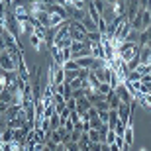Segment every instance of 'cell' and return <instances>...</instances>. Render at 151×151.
Listing matches in <instances>:
<instances>
[{
    "mask_svg": "<svg viewBox=\"0 0 151 151\" xmlns=\"http://www.w3.org/2000/svg\"><path fill=\"white\" fill-rule=\"evenodd\" d=\"M116 49H118V57H120L122 61L128 63V61H132V59H135V57L139 55L141 45L139 43H134V41H122Z\"/></svg>",
    "mask_w": 151,
    "mask_h": 151,
    "instance_id": "cell-1",
    "label": "cell"
},
{
    "mask_svg": "<svg viewBox=\"0 0 151 151\" xmlns=\"http://www.w3.org/2000/svg\"><path fill=\"white\" fill-rule=\"evenodd\" d=\"M86 34H88V29L83 26V22H75V20H71L69 35H71L73 41H88V39H86Z\"/></svg>",
    "mask_w": 151,
    "mask_h": 151,
    "instance_id": "cell-2",
    "label": "cell"
},
{
    "mask_svg": "<svg viewBox=\"0 0 151 151\" xmlns=\"http://www.w3.org/2000/svg\"><path fill=\"white\" fill-rule=\"evenodd\" d=\"M114 92H116V94H118V98H120L122 102H126V104H132V102H134V94H132V90L128 88L126 81L118 84L116 88H114Z\"/></svg>",
    "mask_w": 151,
    "mask_h": 151,
    "instance_id": "cell-3",
    "label": "cell"
},
{
    "mask_svg": "<svg viewBox=\"0 0 151 151\" xmlns=\"http://www.w3.org/2000/svg\"><path fill=\"white\" fill-rule=\"evenodd\" d=\"M53 84H61L65 83V69L61 67V65H57L55 63V69H53V81H51Z\"/></svg>",
    "mask_w": 151,
    "mask_h": 151,
    "instance_id": "cell-4",
    "label": "cell"
},
{
    "mask_svg": "<svg viewBox=\"0 0 151 151\" xmlns=\"http://www.w3.org/2000/svg\"><path fill=\"white\" fill-rule=\"evenodd\" d=\"M90 55L96 57V59H106V57H104V47H102L100 41H94V43H90Z\"/></svg>",
    "mask_w": 151,
    "mask_h": 151,
    "instance_id": "cell-5",
    "label": "cell"
},
{
    "mask_svg": "<svg viewBox=\"0 0 151 151\" xmlns=\"http://www.w3.org/2000/svg\"><path fill=\"white\" fill-rule=\"evenodd\" d=\"M106 102H108V106H110V110H118V106H120V104H122V100H120V98H118V94L116 92H110V94L106 96Z\"/></svg>",
    "mask_w": 151,
    "mask_h": 151,
    "instance_id": "cell-6",
    "label": "cell"
},
{
    "mask_svg": "<svg viewBox=\"0 0 151 151\" xmlns=\"http://www.w3.org/2000/svg\"><path fill=\"white\" fill-rule=\"evenodd\" d=\"M134 137H135V134H134V126H132V122L126 126V132H124V141L128 143V145H134Z\"/></svg>",
    "mask_w": 151,
    "mask_h": 151,
    "instance_id": "cell-7",
    "label": "cell"
},
{
    "mask_svg": "<svg viewBox=\"0 0 151 151\" xmlns=\"http://www.w3.org/2000/svg\"><path fill=\"white\" fill-rule=\"evenodd\" d=\"M135 16H137V14H135ZM139 20H141V32H143V29H145L147 26L151 24V12H149V10L139 12Z\"/></svg>",
    "mask_w": 151,
    "mask_h": 151,
    "instance_id": "cell-8",
    "label": "cell"
},
{
    "mask_svg": "<svg viewBox=\"0 0 151 151\" xmlns=\"http://www.w3.org/2000/svg\"><path fill=\"white\" fill-rule=\"evenodd\" d=\"M49 126H51V129H57V128L63 126V120H61V116H59V112H53L49 116Z\"/></svg>",
    "mask_w": 151,
    "mask_h": 151,
    "instance_id": "cell-9",
    "label": "cell"
},
{
    "mask_svg": "<svg viewBox=\"0 0 151 151\" xmlns=\"http://www.w3.org/2000/svg\"><path fill=\"white\" fill-rule=\"evenodd\" d=\"M88 108H92V104H90V100L86 98V96H83V98H78V100H77V110H78V112H86Z\"/></svg>",
    "mask_w": 151,
    "mask_h": 151,
    "instance_id": "cell-10",
    "label": "cell"
},
{
    "mask_svg": "<svg viewBox=\"0 0 151 151\" xmlns=\"http://www.w3.org/2000/svg\"><path fill=\"white\" fill-rule=\"evenodd\" d=\"M88 137H90V141H94V143H100V141H104V135L100 134V129H94V128L88 129Z\"/></svg>",
    "mask_w": 151,
    "mask_h": 151,
    "instance_id": "cell-11",
    "label": "cell"
},
{
    "mask_svg": "<svg viewBox=\"0 0 151 151\" xmlns=\"http://www.w3.org/2000/svg\"><path fill=\"white\" fill-rule=\"evenodd\" d=\"M112 90H114V88H112V84H110V83H100V84H98V90H96V92H98V94H102L104 98H106V96L110 94Z\"/></svg>",
    "mask_w": 151,
    "mask_h": 151,
    "instance_id": "cell-12",
    "label": "cell"
},
{
    "mask_svg": "<svg viewBox=\"0 0 151 151\" xmlns=\"http://www.w3.org/2000/svg\"><path fill=\"white\" fill-rule=\"evenodd\" d=\"M92 4H94V8H96V12L98 14H104L106 12V8H108V4H106V0H92Z\"/></svg>",
    "mask_w": 151,
    "mask_h": 151,
    "instance_id": "cell-13",
    "label": "cell"
},
{
    "mask_svg": "<svg viewBox=\"0 0 151 151\" xmlns=\"http://www.w3.org/2000/svg\"><path fill=\"white\" fill-rule=\"evenodd\" d=\"M61 67L65 69V71H78V69H81V67H78V63L75 61V59H69V61H65Z\"/></svg>",
    "mask_w": 151,
    "mask_h": 151,
    "instance_id": "cell-14",
    "label": "cell"
},
{
    "mask_svg": "<svg viewBox=\"0 0 151 151\" xmlns=\"http://www.w3.org/2000/svg\"><path fill=\"white\" fill-rule=\"evenodd\" d=\"M116 132H114V129H108L106 132V137H104V143H108V145H110V143H114V141H116Z\"/></svg>",
    "mask_w": 151,
    "mask_h": 151,
    "instance_id": "cell-15",
    "label": "cell"
},
{
    "mask_svg": "<svg viewBox=\"0 0 151 151\" xmlns=\"http://www.w3.org/2000/svg\"><path fill=\"white\" fill-rule=\"evenodd\" d=\"M69 120H71L75 126H77V124H81V122H83V120H81V112H78V110H71V116H69Z\"/></svg>",
    "mask_w": 151,
    "mask_h": 151,
    "instance_id": "cell-16",
    "label": "cell"
},
{
    "mask_svg": "<svg viewBox=\"0 0 151 151\" xmlns=\"http://www.w3.org/2000/svg\"><path fill=\"white\" fill-rule=\"evenodd\" d=\"M86 94H88V90H86V88H75L73 90V98H75V100H78V98H83V96H86Z\"/></svg>",
    "mask_w": 151,
    "mask_h": 151,
    "instance_id": "cell-17",
    "label": "cell"
},
{
    "mask_svg": "<svg viewBox=\"0 0 151 151\" xmlns=\"http://www.w3.org/2000/svg\"><path fill=\"white\" fill-rule=\"evenodd\" d=\"M141 77H143V75H141L139 71H129L126 81H141Z\"/></svg>",
    "mask_w": 151,
    "mask_h": 151,
    "instance_id": "cell-18",
    "label": "cell"
},
{
    "mask_svg": "<svg viewBox=\"0 0 151 151\" xmlns=\"http://www.w3.org/2000/svg\"><path fill=\"white\" fill-rule=\"evenodd\" d=\"M65 147H67L69 151H81V149H78V143H77V141H69Z\"/></svg>",
    "mask_w": 151,
    "mask_h": 151,
    "instance_id": "cell-19",
    "label": "cell"
},
{
    "mask_svg": "<svg viewBox=\"0 0 151 151\" xmlns=\"http://www.w3.org/2000/svg\"><path fill=\"white\" fill-rule=\"evenodd\" d=\"M67 108L69 110H77V100H75V98H69L67 100Z\"/></svg>",
    "mask_w": 151,
    "mask_h": 151,
    "instance_id": "cell-20",
    "label": "cell"
},
{
    "mask_svg": "<svg viewBox=\"0 0 151 151\" xmlns=\"http://www.w3.org/2000/svg\"><path fill=\"white\" fill-rule=\"evenodd\" d=\"M63 126H65V129H67L69 134H71V132H73V129H75V124H73V122H71V120H67V122L63 124Z\"/></svg>",
    "mask_w": 151,
    "mask_h": 151,
    "instance_id": "cell-21",
    "label": "cell"
},
{
    "mask_svg": "<svg viewBox=\"0 0 151 151\" xmlns=\"http://www.w3.org/2000/svg\"><path fill=\"white\" fill-rule=\"evenodd\" d=\"M100 147H102V141L100 143H94V141L90 143V151H100Z\"/></svg>",
    "mask_w": 151,
    "mask_h": 151,
    "instance_id": "cell-22",
    "label": "cell"
},
{
    "mask_svg": "<svg viewBox=\"0 0 151 151\" xmlns=\"http://www.w3.org/2000/svg\"><path fill=\"white\" fill-rule=\"evenodd\" d=\"M110 151H122V147L118 145V143H110Z\"/></svg>",
    "mask_w": 151,
    "mask_h": 151,
    "instance_id": "cell-23",
    "label": "cell"
},
{
    "mask_svg": "<svg viewBox=\"0 0 151 151\" xmlns=\"http://www.w3.org/2000/svg\"><path fill=\"white\" fill-rule=\"evenodd\" d=\"M55 2H57V4H61V6H65V8H67L71 0H55Z\"/></svg>",
    "mask_w": 151,
    "mask_h": 151,
    "instance_id": "cell-24",
    "label": "cell"
},
{
    "mask_svg": "<svg viewBox=\"0 0 151 151\" xmlns=\"http://www.w3.org/2000/svg\"><path fill=\"white\" fill-rule=\"evenodd\" d=\"M41 4H45V6H49V4H55V0H39Z\"/></svg>",
    "mask_w": 151,
    "mask_h": 151,
    "instance_id": "cell-25",
    "label": "cell"
},
{
    "mask_svg": "<svg viewBox=\"0 0 151 151\" xmlns=\"http://www.w3.org/2000/svg\"><path fill=\"white\" fill-rule=\"evenodd\" d=\"M100 151H110V145H108V143H104V141H102V147H100Z\"/></svg>",
    "mask_w": 151,
    "mask_h": 151,
    "instance_id": "cell-26",
    "label": "cell"
},
{
    "mask_svg": "<svg viewBox=\"0 0 151 151\" xmlns=\"http://www.w3.org/2000/svg\"><path fill=\"white\" fill-rule=\"evenodd\" d=\"M143 32H145V34H147V35H149V37H151V24H149V26H147L145 29H143Z\"/></svg>",
    "mask_w": 151,
    "mask_h": 151,
    "instance_id": "cell-27",
    "label": "cell"
},
{
    "mask_svg": "<svg viewBox=\"0 0 151 151\" xmlns=\"http://www.w3.org/2000/svg\"><path fill=\"white\" fill-rule=\"evenodd\" d=\"M114 2H118V0H106V4H108V6H112Z\"/></svg>",
    "mask_w": 151,
    "mask_h": 151,
    "instance_id": "cell-28",
    "label": "cell"
},
{
    "mask_svg": "<svg viewBox=\"0 0 151 151\" xmlns=\"http://www.w3.org/2000/svg\"><path fill=\"white\" fill-rule=\"evenodd\" d=\"M41 151H51V149H49V147H47V145H43V149H41Z\"/></svg>",
    "mask_w": 151,
    "mask_h": 151,
    "instance_id": "cell-29",
    "label": "cell"
},
{
    "mask_svg": "<svg viewBox=\"0 0 151 151\" xmlns=\"http://www.w3.org/2000/svg\"><path fill=\"white\" fill-rule=\"evenodd\" d=\"M139 151H147V149H145V147H141V149H139Z\"/></svg>",
    "mask_w": 151,
    "mask_h": 151,
    "instance_id": "cell-30",
    "label": "cell"
},
{
    "mask_svg": "<svg viewBox=\"0 0 151 151\" xmlns=\"http://www.w3.org/2000/svg\"><path fill=\"white\" fill-rule=\"evenodd\" d=\"M0 141H2V132H0Z\"/></svg>",
    "mask_w": 151,
    "mask_h": 151,
    "instance_id": "cell-31",
    "label": "cell"
},
{
    "mask_svg": "<svg viewBox=\"0 0 151 151\" xmlns=\"http://www.w3.org/2000/svg\"><path fill=\"white\" fill-rule=\"evenodd\" d=\"M147 10H149V12H151V4H149V8H147Z\"/></svg>",
    "mask_w": 151,
    "mask_h": 151,
    "instance_id": "cell-32",
    "label": "cell"
},
{
    "mask_svg": "<svg viewBox=\"0 0 151 151\" xmlns=\"http://www.w3.org/2000/svg\"><path fill=\"white\" fill-rule=\"evenodd\" d=\"M65 151H69V149H65Z\"/></svg>",
    "mask_w": 151,
    "mask_h": 151,
    "instance_id": "cell-33",
    "label": "cell"
}]
</instances>
